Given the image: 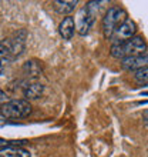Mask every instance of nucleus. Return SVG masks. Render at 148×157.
<instances>
[{"label": "nucleus", "instance_id": "nucleus-1", "mask_svg": "<svg viewBox=\"0 0 148 157\" xmlns=\"http://www.w3.org/2000/svg\"><path fill=\"white\" fill-rule=\"evenodd\" d=\"M26 37L27 32L24 29L19 30L14 36L10 39H3L0 43V52H2V75H4V63L16 60L24 53L26 49Z\"/></svg>", "mask_w": 148, "mask_h": 157}, {"label": "nucleus", "instance_id": "nucleus-2", "mask_svg": "<svg viewBox=\"0 0 148 157\" xmlns=\"http://www.w3.org/2000/svg\"><path fill=\"white\" fill-rule=\"evenodd\" d=\"M127 12L120 6H111L103 17V32L107 39H113L115 30L127 20Z\"/></svg>", "mask_w": 148, "mask_h": 157}, {"label": "nucleus", "instance_id": "nucleus-3", "mask_svg": "<svg viewBox=\"0 0 148 157\" xmlns=\"http://www.w3.org/2000/svg\"><path fill=\"white\" fill-rule=\"evenodd\" d=\"M30 113L31 104L26 99H13L0 109V116L4 119H24Z\"/></svg>", "mask_w": 148, "mask_h": 157}, {"label": "nucleus", "instance_id": "nucleus-4", "mask_svg": "<svg viewBox=\"0 0 148 157\" xmlns=\"http://www.w3.org/2000/svg\"><path fill=\"white\" fill-rule=\"evenodd\" d=\"M135 33H137L135 21L131 20V19H127L118 29L115 30V33L111 40H113V43H124V41H127L134 37Z\"/></svg>", "mask_w": 148, "mask_h": 157}, {"label": "nucleus", "instance_id": "nucleus-5", "mask_svg": "<svg viewBox=\"0 0 148 157\" xmlns=\"http://www.w3.org/2000/svg\"><path fill=\"white\" fill-rule=\"evenodd\" d=\"M121 69L125 71H138L148 67V53L140 56H128L121 60Z\"/></svg>", "mask_w": 148, "mask_h": 157}, {"label": "nucleus", "instance_id": "nucleus-6", "mask_svg": "<svg viewBox=\"0 0 148 157\" xmlns=\"http://www.w3.org/2000/svg\"><path fill=\"white\" fill-rule=\"evenodd\" d=\"M94 20H95V16L90 14V13L87 12L86 7H83L81 10L77 13V16H76V27H77V33L81 34V36L88 34L90 29L93 27V25H94Z\"/></svg>", "mask_w": 148, "mask_h": 157}, {"label": "nucleus", "instance_id": "nucleus-7", "mask_svg": "<svg viewBox=\"0 0 148 157\" xmlns=\"http://www.w3.org/2000/svg\"><path fill=\"white\" fill-rule=\"evenodd\" d=\"M124 50H125V56H140V54L147 53V43H145L142 36H134L130 40L124 41Z\"/></svg>", "mask_w": 148, "mask_h": 157}, {"label": "nucleus", "instance_id": "nucleus-8", "mask_svg": "<svg viewBox=\"0 0 148 157\" xmlns=\"http://www.w3.org/2000/svg\"><path fill=\"white\" fill-rule=\"evenodd\" d=\"M77 32L76 27V19L71 16H67L61 20V23L58 25V33L63 37V40H71L74 33Z\"/></svg>", "mask_w": 148, "mask_h": 157}, {"label": "nucleus", "instance_id": "nucleus-9", "mask_svg": "<svg viewBox=\"0 0 148 157\" xmlns=\"http://www.w3.org/2000/svg\"><path fill=\"white\" fill-rule=\"evenodd\" d=\"M78 4V0H56L53 2L54 10L58 13V14H64V16H70L71 13L76 10Z\"/></svg>", "mask_w": 148, "mask_h": 157}, {"label": "nucleus", "instance_id": "nucleus-10", "mask_svg": "<svg viewBox=\"0 0 148 157\" xmlns=\"http://www.w3.org/2000/svg\"><path fill=\"white\" fill-rule=\"evenodd\" d=\"M43 91H44V86H43L41 83L34 82V83H29V84L24 87L23 96L26 97V100H36V99H39V97H41Z\"/></svg>", "mask_w": 148, "mask_h": 157}, {"label": "nucleus", "instance_id": "nucleus-11", "mask_svg": "<svg viewBox=\"0 0 148 157\" xmlns=\"http://www.w3.org/2000/svg\"><path fill=\"white\" fill-rule=\"evenodd\" d=\"M23 71H24L27 76H39L41 75V64L40 62H37V60H27V62L23 64Z\"/></svg>", "mask_w": 148, "mask_h": 157}, {"label": "nucleus", "instance_id": "nucleus-12", "mask_svg": "<svg viewBox=\"0 0 148 157\" xmlns=\"http://www.w3.org/2000/svg\"><path fill=\"white\" fill-rule=\"evenodd\" d=\"M110 56L111 57L117 59V60H123L125 59V50H124V44L123 43H113L110 47Z\"/></svg>", "mask_w": 148, "mask_h": 157}, {"label": "nucleus", "instance_id": "nucleus-13", "mask_svg": "<svg viewBox=\"0 0 148 157\" xmlns=\"http://www.w3.org/2000/svg\"><path fill=\"white\" fill-rule=\"evenodd\" d=\"M134 80L140 86H148V67L134 73Z\"/></svg>", "mask_w": 148, "mask_h": 157}, {"label": "nucleus", "instance_id": "nucleus-14", "mask_svg": "<svg viewBox=\"0 0 148 157\" xmlns=\"http://www.w3.org/2000/svg\"><path fill=\"white\" fill-rule=\"evenodd\" d=\"M100 4H101V2H88V3H87V6H86L87 12L90 13V14H93V16H95V14L98 13Z\"/></svg>", "mask_w": 148, "mask_h": 157}, {"label": "nucleus", "instance_id": "nucleus-15", "mask_svg": "<svg viewBox=\"0 0 148 157\" xmlns=\"http://www.w3.org/2000/svg\"><path fill=\"white\" fill-rule=\"evenodd\" d=\"M0 157H19L16 151V147H13V146H9L6 149H2V154Z\"/></svg>", "mask_w": 148, "mask_h": 157}, {"label": "nucleus", "instance_id": "nucleus-16", "mask_svg": "<svg viewBox=\"0 0 148 157\" xmlns=\"http://www.w3.org/2000/svg\"><path fill=\"white\" fill-rule=\"evenodd\" d=\"M16 151H17V154H19V157H30L31 156L29 150L21 149V147H16Z\"/></svg>", "mask_w": 148, "mask_h": 157}, {"label": "nucleus", "instance_id": "nucleus-17", "mask_svg": "<svg viewBox=\"0 0 148 157\" xmlns=\"http://www.w3.org/2000/svg\"><path fill=\"white\" fill-rule=\"evenodd\" d=\"M0 96H2V99H0V101H2V106H3V104H6L7 101H10V100H7V94H6L3 90L0 91Z\"/></svg>", "mask_w": 148, "mask_h": 157}, {"label": "nucleus", "instance_id": "nucleus-18", "mask_svg": "<svg viewBox=\"0 0 148 157\" xmlns=\"http://www.w3.org/2000/svg\"><path fill=\"white\" fill-rule=\"evenodd\" d=\"M142 116H144V123H145V126L148 127V110H147V112H144V114H142Z\"/></svg>", "mask_w": 148, "mask_h": 157}, {"label": "nucleus", "instance_id": "nucleus-19", "mask_svg": "<svg viewBox=\"0 0 148 157\" xmlns=\"http://www.w3.org/2000/svg\"><path fill=\"white\" fill-rule=\"evenodd\" d=\"M141 96H148V91H142V93H141Z\"/></svg>", "mask_w": 148, "mask_h": 157}]
</instances>
